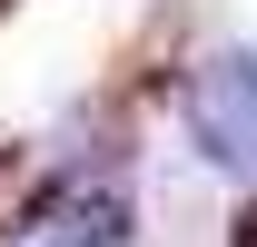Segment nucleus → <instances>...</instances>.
Segmentation results:
<instances>
[{
  "label": "nucleus",
  "instance_id": "obj_2",
  "mask_svg": "<svg viewBox=\"0 0 257 247\" xmlns=\"http://www.w3.org/2000/svg\"><path fill=\"white\" fill-rule=\"evenodd\" d=\"M69 247H119V208H109V217H89V227H79Z\"/></svg>",
  "mask_w": 257,
  "mask_h": 247
},
{
  "label": "nucleus",
  "instance_id": "obj_1",
  "mask_svg": "<svg viewBox=\"0 0 257 247\" xmlns=\"http://www.w3.org/2000/svg\"><path fill=\"white\" fill-rule=\"evenodd\" d=\"M188 139L218 168H257V50H218L188 79Z\"/></svg>",
  "mask_w": 257,
  "mask_h": 247
},
{
  "label": "nucleus",
  "instance_id": "obj_3",
  "mask_svg": "<svg viewBox=\"0 0 257 247\" xmlns=\"http://www.w3.org/2000/svg\"><path fill=\"white\" fill-rule=\"evenodd\" d=\"M227 247H257V208H237V227H227Z\"/></svg>",
  "mask_w": 257,
  "mask_h": 247
}]
</instances>
